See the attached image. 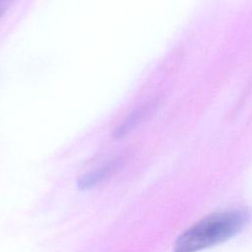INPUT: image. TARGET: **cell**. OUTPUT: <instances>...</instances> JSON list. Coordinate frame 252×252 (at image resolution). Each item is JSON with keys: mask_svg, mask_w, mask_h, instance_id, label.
<instances>
[{"mask_svg": "<svg viewBox=\"0 0 252 252\" xmlns=\"http://www.w3.org/2000/svg\"><path fill=\"white\" fill-rule=\"evenodd\" d=\"M250 220V212L244 209L211 214L178 236L173 252H199L223 243L242 231Z\"/></svg>", "mask_w": 252, "mask_h": 252, "instance_id": "cell-1", "label": "cell"}, {"mask_svg": "<svg viewBox=\"0 0 252 252\" xmlns=\"http://www.w3.org/2000/svg\"><path fill=\"white\" fill-rule=\"evenodd\" d=\"M122 164L123 159L121 158H113L105 164L101 165L100 167L80 176L77 180V187L80 190L93 189L95 186L104 182L105 180L109 179L112 174L120 169Z\"/></svg>", "mask_w": 252, "mask_h": 252, "instance_id": "cell-2", "label": "cell"}, {"mask_svg": "<svg viewBox=\"0 0 252 252\" xmlns=\"http://www.w3.org/2000/svg\"><path fill=\"white\" fill-rule=\"evenodd\" d=\"M15 0H0V18L5 14V12L10 8Z\"/></svg>", "mask_w": 252, "mask_h": 252, "instance_id": "cell-3", "label": "cell"}]
</instances>
